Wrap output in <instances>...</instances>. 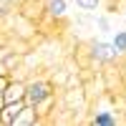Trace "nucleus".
Returning a JSON list of instances; mask_svg holds the SVG:
<instances>
[{"label":"nucleus","mask_w":126,"mask_h":126,"mask_svg":"<svg viewBox=\"0 0 126 126\" xmlns=\"http://www.w3.org/2000/svg\"><path fill=\"white\" fill-rule=\"evenodd\" d=\"M101 3H103V0H76V5L83 10V13H93V10H98Z\"/></svg>","instance_id":"obj_11"},{"label":"nucleus","mask_w":126,"mask_h":126,"mask_svg":"<svg viewBox=\"0 0 126 126\" xmlns=\"http://www.w3.org/2000/svg\"><path fill=\"white\" fill-rule=\"evenodd\" d=\"M13 8H15V3H13V0H0V20H3V18H8L10 13H13Z\"/></svg>","instance_id":"obj_12"},{"label":"nucleus","mask_w":126,"mask_h":126,"mask_svg":"<svg viewBox=\"0 0 126 126\" xmlns=\"http://www.w3.org/2000/svg\"><path fill=\"white\" fill-rule=\"evenodd\" d=\"M111 46L116 50V56H126V30H113Z\"/></svg>","instance_id":"obj_8"},{"label":"nucleus","mask_w":126,"mask_h":126,"mask_svg":"<svg viewBox=\"0 0 126 126\" xmlns=\"http://www.w3.org/2000/svg\"><path fill=\"white\" fill-rule=\"evenodd\" d=\"M3 106H5V101H3V96H0V111H3Z\"/></svg>","instance_id":"obj_15"},{"label":"nucleus","mask_w":126,"mask_h":126,"mask_svg":"<svg viewBox=\"0 0 126 126\" xmlns=\"http://www.w3.org/2000/svg\"><path fill=\"white\" fill-rule=\"evenodd\" d=\"M8 81H10V76H0V93H3V88L8 86Z\"/></svg>","instance_id":"obj_13"},{"label":"nucleus","mask_w":126,"mask_h":126,"mask_svg":"<svg viewBox=\"0 0 126 126\" xmlns=\"http://www.w3.org/2000/svg\"><path fill=\"white\" fill-rule=\"evenodd\" d=\"M23 106H25V101H8L3 106V111H0V121H3V126H13L15 116L20 113Z\"/></svg>","instance_id":"obj_6"},{"label":"nucleus","mask_w":126,"mask_h":126,"mask_svg":"<svg viewBox=\"0 0 126 126\" xmlns=\"http://www.w3.org/2000/svg\"><path fill=\"white\" fill-rule=\"evenodd\" d=\"M35 124H40V113L35 111V106H28V103L20 109V113L13 121V126H35Z\"/></svg>","instance_id":"obj_5"},{"label":"nucleus","mask_w":126,"mask_h":126,"mask_svg":"<svg viewBox=\"0 0 126 126\" xmlns=\"http://www.w3.org/2000/svg\"><path fill=\"white\" fill-rule=\"evenodd\" d=\"M0 76H10V73H8V68H5V63H3V61H0Z\"/></svg>","instance_id":"obj_14"},{"label":"nucleus","mask_w":126,"mask_h":126,"mask_svg":"<svg viewBox=\"0 0 126 126\" xmlns=\"http://www.w3.org/2000/svg\"><path fill=\"white\" fill-rule=\"evenodd\" d=\"M13 3H15V5H18V3H20V0H13Z\"/></svg>","instance_id":"obj_16"},{"label":"nucleus","mask_w":126,"mask_h":126,"mask_svg":"<svg viewBox=\"0 0 126 126\" xmlns=\"http://www.w3.org/2000/svg\"><path fill=\"white\" fill-rule=\"evenodd\" d=\"M46 13L53 20H63L68 15V0H46Z\"/></svg>","instance_id":"obj_7"},{"label":"nucleus","mask_w":126,"mask_h":126,"mask_svg":"<svg viewBox=\"0 0 126 126\" xmlns=\"http://www.w3.org/2000/svg\"><path fill=\"white\" fill-rule=\"evenodd\" d=\"M3 101L8 103V101H23V96H25V81H20V78H15V76H10V81H8V86L3 88Z\"/></svg>","instance_id":"obj_4"},{"label":"nucleus","mask_w":126,"mask_h":126,"mask_svg":"<svg viewBox=\"0 0 126 126\" xmlns=\"http://www.w3.org/2000/svg\"><path fill=\"white\" fill-rule=\"evenodd\" d=\"M0 126H3V121H0Z\"/></svg>","instance_id":"obj_17"},{"label":"nucleus","mask_w":126,"mask_h":126,"mask_svg":"<svg viewBox=\"0 0 126 126\" xmlns=\"http://www.w3.org/2000/svg\"><path fill=\"white\" fill-rule=\"evenodd\" d=\"M93 25L98 28V33H101V35H109V33H113V28H111V20H109L106 15H98V18H93Z\"/></svg>","instance_id":"obj_10"},{"label":"nucleus","mask_w":126,"mask_h":126,"mask_svg":"<svg viewBox=\"0 0 126 126\" xmlns=\"http://www.w3.org/2000/svg\"><path fill=\"white\" fill-rule=\"evenodd\" d=\"M124 15H126V10H124Z\"/></svg>","instance_id":"obj_18"},{"label":"nucleus","mask_w":126,"mask_h":126,"mask_svg":"<svg viewBox=\"0 0 126 126\" xmlns=\"http://www.w3.org/2000/svg\"><path fill=\"white\" fill-rule=\"evenodd\" d=\"M88 124L91 126H116V124H121V116L116 113V109H98L91 113Z\"/></svg>","instance_id":"obj_3"},{"label":"nucleus","mask_w":126,"mask_h":126,"mask_svg":"<svg viewBox=\"0 0 126 126\" xmlns=\"http://www.w3.org/2000/svg\"><path fill=\"white\" fill-rule=\"evenodd\" d=\"M91 50V58L96 61V63H101V66H109V63H113L119 56H116V50H113V46H111V40H106V38H93L91 40V46H88Z\"/></svg>","instance_id":"obj_2"},{"label":"nucleus","mask_w":126,"mask_h":126,"mask_svg":"<svg viewBox=\"0 0 126 126\" xmlns=\"http://www.w3.org/2000/svg\"><path fill=\"white\" fill-rule=\"evenodd\" d=\"M53 96H56L53 81H48V78H30V81H25V96H23V101L28 103V106L38 109L43 101L53 98Z\"/></svg>","instance_id":"obj_1"},{"label":"nucleus","mask_w":126,"mask_h":126,"mask_svg":"<svg viewBox=\"0 0 126 126\" xmlns=\"http://www.w3.org/2000/svg\"><path fill=\"white\" fill-rule=\"evenodd\" d=\"M20 50H10V53L3 58V63H5V68H8V73H13L15 68H20Z\"/></svg>","instance_id":"obj_9"}]
</instances>
